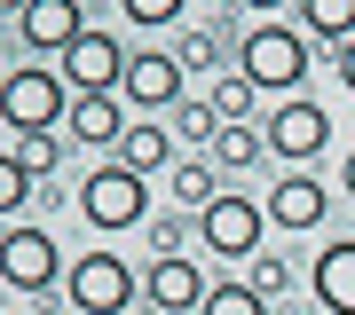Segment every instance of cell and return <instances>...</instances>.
Masks as SVG:
<instances>
[{
	"mask_svg": "<svg viewBox=\"0 0 355 315\" xmlns=\"http://www.w3.org/2000/svg\"><path fill=\"white\" fill-rule=\"evenodd\" d=\"M0 118L16 126V134H55V126L71 118V87L55 63H16L8 79H0Z\"/></svg>",
	"mask_w": 355,
	"mask_h": 315,
	"instance_id": "1",
	"label": "cell"
},
{
	"mask_svg": "<svg viewBox=\"0 0 355 315\" xmlns=\"http://www.w3.org/2000/svg\"><path fill=\"white\" fill-rule=\"evenodd\" d=\"M237 63H245V79H253L261 95H300V79H308V32H292V24H253L245 32V48H237Z\"/></svg>",
	"mask_w": 355,
	"mask_h": 315,
	"instance_id": "2",
	"label": "cell"
},
{
	"mask_svg": "<svg viewBox=\"0 0 355 315\" xmlns=\"http://www.w3.org/2000/svg\"><path fill=\"white\" fill-rule=\"evenodd\" d=\"M79 221L103 228V237L142 228V221H150V189H142V174H127V165H95V174L79 181Z\"/></svg>",
	"mask_w": 355,
	"mask_h": 315,
	"instance_id": "3",
	"label": "cell"
},
{
	"mask_svg": "<svg viewBox=\"0 0 355 315\" xmlns=\"http://www.w3.org/2000/svg\"><path fill=\"white\" fill-rule=\"evenodd\" d=\"M135 268L119 260V252H79V260L64 268V300L71 315H127L135 307Z\"/></svg>",
	"mask_w": 355,
	"mask_h": 315,
	"instance_id": "4",
	"label": "cell"
},
{
	"mask_svg": "<svg viewBox=\"0 0 355 315\" xmlns=\"http://www.w3.org/2000/svg\"><path fill=\"white\" fill-rule=\"evenodd\" d=\"M0 284L24 291V300H40V291L64 284V252H55L48 228H32V221H8V228H0Z\"/></svg>",
	"mask_w": 355,
	"mask_h": 315,
	"instance_id": "5",
	"label": "cell"
},
{
	"mask_svg": "<svg viewBox=\"0 0 355 315\" xmlns=\"http://www.w3.org/2000/svg\"><path fill=\"white\" fill-rule=\"evenodd\" d=\"M198 237H205V252H214V260H253L261 237H268V205L245 197V189H221V197L198 213Z\"/></svg>",
	"mask_w": 355,
	"mask_h": 315,
	"instance_id": "6",
	"label": "cell"
},
{
	"mask_svg": "<svg viewBox=\"0 0 355 315\" xmlns=\"http://www.w3.org/2000/svg\"><path fill=\"white\" fill-rule=\"evenodd\" d=\"M55 71H64V87L71 95H119V79H127V48H119L111 32H79L64 55H55Z\"/></svg>",
	"mask_w": 355,
	"mask_h": 315,
	"instance_id": "7",
	"label": "cell"
},
{
	"mask_svg": "<svg viewBox=\"0 0 355 315\" xmlns=\"http://www.w3.org/2000/svg\"><path fill=\"white\" fill-rule=\"evenodd\" d=\"M261 142L277 158H292V165H308L331 142V111L324 102H308V95H292V102H277V111H268V126H261Z\"/></svg>",
	"mask_w": 355,
	"mask_h": 315,
	"instance_id": "8",
	"label": "cell"
},
{
	"mask_svg": "<svg viewBox=\"0 0 355 315\" xmlns=\"http://www.w3.org/2000/svg\"><path fill=\"white\" fill-rule=\"evenodd\" d=\"M182 63L166 55V48H142L127 55V79H119V102H135V111H182Z\"/></svg>",
	"mask_w": 355,
	"mask_h": 315,
	"instance_id": "9",
	"label": "cell"
},
{
	"mask_svg": "<svg viewBox=\"0 0 355 315\" xmlns=\"http://www.w3.org/2000/svg\"><path fill=\"white\" fill-rule=\"evenodd\" d=\"M331 213V189L308 174V165H292V174L268 189V228H284V237H308V228H324Z\"/></svg>",
	"mask_w": 355,
	"mask_h": 315,
	"instance_id": "10",
	"label": "cell"
},
{
	"mask_svg": "<svg viewBox=\"0 0 355 315\" xmlns=\"http://www.w3.org/2000/svg\"><path fill=\"white\" fill-rule=\"evenodd\" d=\"M205 284L198 276V260L190 252H166V260H150V276H142V300H150L158 315H190V307H205Z\"/></svg>",
	"mask_w": 355,
	"mask_h": 315,
	"instance_id": "11",
	"label": "cell"
},
{
	"mask_svg": "<svg viewBox=\"0 0 355 315\" xmlns=\"http://www.w3.org/2000/svg\"><path fill=\"white\" fill-rule=\"evenodd\" d=\"M16 32H24V48H40V55H64L79 32V0H32L24 16H16Z\"/></svg>",
	"mask_w": 355,
	"mask_h": 315,
	"instance_id": "12",
	"label": "cell"
},
{
	"mask_svg": "<svg viewBox=\"0 0 355 315\" xmlns=\"http://www.w3.org/2000/svg\"><path fill=\"white\" fill-rule=\"evenodd\" d=\"M316 300L324 315H355V237H331L316 252Z\"/></svg>",
	"mask_w": 355,
	"mask_h": 315,
	"instance_id": "13",
	"label": "cell"
},
{
	"mask_svg": "<svg viewBox=\"0 0 355 315\" xmlns=\"http://www.w3.org/2000/svg\"><path fill=\"white\" fill-rule=\"evenodd\" d=\"M71 134L87 142V150H119V134H127V102L119 95H71Z\"/></svg>",
	"mask_w": 355,
	"mask_h": 315,
	"instance_id": "14",
	"label": "cell"
},
{
	"mask_svg": "<svg viewBox=\"0 0 355 315\" xmlns=\"http://www.w3.org/2000/svg\"><path fill=\"white\" fill-rule=\"evenodd\" d=\"M119 165H127V174H174V126H127V134H119Z\"/></svg>",
	"mask_w": 355,
	"mask_h": 315,
	"instance_id": "15",
	"label": "cell"
},
{
	"mask_svg": "<svg viewBox=\"0 0 355 315\" xmlns=\"http://www.w3.org/2000/svg\"><path fill=\"white\" fill-rule=\"evenodd\" d=\"M300 32L324 39V48H347L355 39V0H300Z\"/></svg>",
	"mask_w": 355,
	"mask_h": 315,
	"instance_id": "16",
	"label": "cell"
},
{
	"mask_svg": "<svg viewBox=\"0 0 355 315\" xmlns=\"http://www.w3.org/2000/svg\"><path fill=\"white\" fill-rule=\"evenodd\" d=\"M253 102H261V87L245 71H221L214 87H205V111H214L221 126H253Z\"/></svg>",
	"mask_w": 355,
	"mask_h": 315,
	"instance_id": "17",
	"label": "cell"
},
{
	"mask_svg": "<svg viewBox=\"0 0 355 315\" xmlns=\"http://www.w3.org/2000/svg\"><path fill=\"white\" fill-rule=\"evenodd\" d=\"M221 197V181H214V165H205V158H190V165H174V205H182V213H205V205H214Z\"/></svg>",
	"mask_w": 355,
	"mask_h": 315,
	"instance_id": "18",
	"label": "cell"
},
{
	"mask_svg": "<svg viewBox=\"0 0 355 315\" xmlns=\"http://www.w3.org/2000/svg\"><path fill=\"white\" fill-rule=\"evenodd\" d=\"M261 158H268L261 126H221V134H214V165H237V174H245V165H261Z\"/></svg>",
	"mask_w": 355,
	"mask_h": 315,
	"instance_id": "19",
	"label": "cell"
},
{
	"mask_svg": "<svg viewBox=\"0 0 355 315\" xmlns=\"http://www.w3.org/2000/svg\"><path fill=\"white\" fill-rule=\"evenodd\" d=\"M16 165H24L32 181H48L55 165H64V134H16Z\"/></svg>",
	"mask_w": 355,
	"mask_h": 315,
	"instance_id": "20",
	"label": "cell"
},
{
	"mask_svg": "<svg viewBox=\"0 0 355 315\" xmlns=\"http://www.w3.org/2000/svg\"><path fill=\"white\" fill-rule=\"evenodd\" d=\"M198 315H268V300H261L253 284H214V291H205V307H198Z\"/></svg>",
	"mask_w": 355,
	"mask_h": 315,
	"instance_id": "21",
	"label": "cell"
},
{
	"mask_svg": "<svg viewBox=\"0 0 355 315\" xmlns=\"http://www.w3.org/2000/svg\"><path fill=\"white\" fill-rule=\"evenodd\" d=\"M245 284H253L261 300H284V291H292V268L277 260V252H253V260H245Z\"/></svg>",
	"mask_w": 355,
	"mask_h": 315,
	"instance_id": "22",
	"label": "cell"
},
{
	"mask_svg": "<svg viewBox=\"0 0 355 315\" xmlns=\"http://www.w3.org/2000/svg\"><path fill=\"white\" fill-rule=\"evenodd\" d=\"M24 197H32V174L16 165V150H0V221L24 213Z\"/></svg>",
	"mask_w": 355,
	"mask_h": 315,
	"instance_id": "23",
	"label": "cell"
},
{
	"mask_svg": "<svg viewBox=\"0 0 355 315\" xmlns=\"http://www.w3.org/2000/svg\"><path fill=\"white\" fill-rule=\"evenodd\" d=\"M174 134H182V142H198V150H214V134H221V118L205 111V102H182V111H174Z\"/></svg>",
	"mask_w": 355,
	"mask_h": 315,
	"instance_id": "24",
	"label": "cell"
},
{
	"mask_svg": "<svg viewBox=\"0 0 355 315\" xmlns=\"http://www.w3.org/2000/svg\"><path fill=\"white\" fill-rule=\"evenodd\" d=\"M119 8H127V24H182V0H119Z\"/></svg>",
	"mask_w": 355,
	"mask_h": 315,
	"instance_id": "25",
	"label": "cell"
},
{
	"mask_svg": "<svg viewBox=\"0 0 355 315\" xmlns=\"http://www.w3.org/2000/svg\"><path fill=\"white\" fill-rule=\"evenodd\" d=\"M214 48H221L214 32H182V48H174V63H182V71H214Z\"/></svg>",
	"mask_w": 355,
	"mask_h": 315,
	"instance_id": "26",
	"label": "cell"
},
{
	"mask_svg": "<svg viewBox=\"0 0 355 315\" xmlns=\"http://www.w3.org/2000/svg\"><path fill=\"white\" fill-rule=\"evenodd\" d=\"M190 228H198V221H190ZM190 228H182L174 213H158V221H150V252H158V260H166V252H182V237H190Z\"/></svg>",
	"mask_w": 355,
	"mask_h": 315,
	"instance_id": "27",
	"label": "cell"
},
{
	"mask_svg": "<svg viewBox=\"0 0 355 315\" xmlns=\"http://www.w3.org/2000/svg\"><path fill=\"white\" fill-rule=\"evenodd\" d=\"M340 87L355 95V39H347V48H340Z\"/></svg>",
	"mask_w": 355,
	"mask_h": 315,
	"instance_id": "28",
	"label": "cell"
},
{
	"mask_svg": "<svg viewBox=\"0 0 355 315\" xmlns=\"http://www.w3.org/2000/svg\"><path fill=\"white\" fill-rule=\"evenodd\" d=\"M340 197H355V150L340 158Z\"/></svg>",
	"mask_w": 355,
	"mask_h": 315,
	"instance_id": "29",
	"label": "cell"
},
{
	"mask_svg": "<svg viewBox=\"0 0 355 315\" xmlns=\"http://www.w3.org/2000/svg\"><path fill=\"white\" fill-rule=\"evenodd\" d=\"M237 8H253V16H268V8H284V0H237ZM292 8H300V0H292Z\"/></svg>",
	"mask_w": 355,
	"mask_h": 315,
	"instance_id": "30",
	"label": "cell"
},
{
	"mask_svg": "<svg viewBox=\"0 0 355 315\" xmlns=\"http://www.w3.org/2000/svg\"><path fill=\"white\" fill-rule=\"evenodd\" d=\"M24 8H32V0H0V16H24Z\"/></svg>",
	"mask_w": 355,
	"mask_h": 315,
	"instance_id": "31",
	"label": "cell"
},
{
	"mask_svg": "<svg viewBox=\"0 0 355 315\" xmlns=\"http://www.w3.org/2000/svg\"><path fill=\"white\" fill-rule=\"evenodd\" d=\"M16 315H32V307H16Z\"/></svg>",
	"mask_w": 355,
	"mask_h": 315,
	"instance_id": "32",
	"label": "cell"
}]
</instances>
